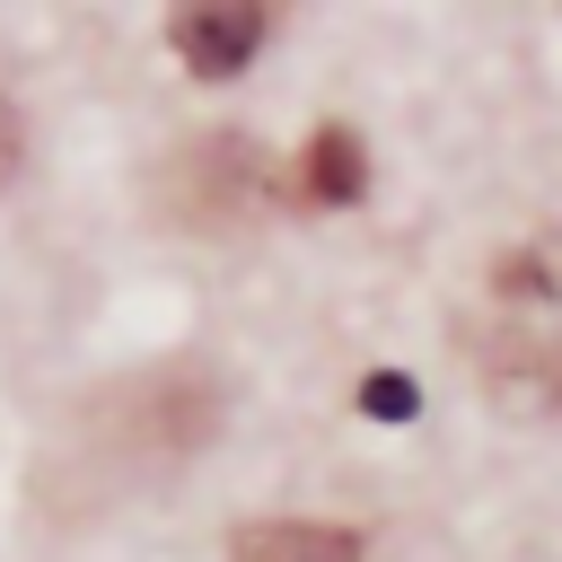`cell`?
Wrapping results in <instances>:
<instances>
[{
  "instance_id": "cell-3",
  "label": "cell",
  "mask_w": 562,
  "mask_h": 562,
  "mask_svg": "<svg viewBox=\"0 0 562 562\" xmlns=\"http://www.w3.org/2000/svg\"><path fill=\"white\" fill-rule=\"evenodd\" d=\"M228 562H360V536L325 527V518H255V527H237Z\"/></svg>"
},
{
  "instance_id": "cell-4",
  "label": "cell",
  "mask_w": 562,
  "mask_h": 562,
  "mask_svg": "<svg viewBox=\"0 0 562 562\" xmlns=\"http://www.w3.org/2000/svg\"><path fill=\"white\" fill-rule=\"evenodd\" d=\"M360 184H369V149H360V132H351V123H316V140L299 149V202L342 211V202H360Z\"/></svg>"
},
{
  "instance_id": "cell-1",
  "label": "cell",
  "mask_w": 562,
  "mask_h": 562,
  "mask_svg": "<svg viewBox=\"0 0 562 562\" xmlns=\"http://www.w3.org/2000/svg\"><path fill=\"white\" fill-rule=\"evenodd\" d=\"M167 202L184 228H237L272 202V167L246 132H211V140H184L176 167H167Z\"/></svg>"
},
{
  "instance_id": "cell-5",
  "label": "cell",
  "mask_w": 562,
  "mask_h": 562,
  "mask_svg": "<svg viewBox=\"0 0 562 562\" xmlns=\"http://www.w3.org/2000/svg\"><path fill=\"white\" fill-rule=\"evenodd\" d=\"M492 290H501V299H518V307H536V299H553V290H562V272H553V255H544V246H518V255H501V263H492Z\"/></svg>"
},
{
  "instance_id": "cell-7",
  "label": "cell",
  "mask_w": 562,
  "mask_h": 562,
  "mask_svg": "<svg viewBox=\"0 0 562 562\" xmlns=\"http://www.w3.org/2000/svg\"><path fill=\"white\" fill-rule=\"evenodd\" d=\"M9 176H18V114L0 105V184H9Z\"/></svg>"
},
{
  "instance_id": "cell-6",
  "label": "cell",
  "mask_w": 562,
  "mask_h": 562,
  "mask_svg": "<svg viewBox=\"0 0 562 562\" xmlns=\"http://www.w3.org/2000/svg\"><path fill=\"white\" fill-rule=\"evenodd\" d=\"M413 404H422V395H413L404 378H369V386H360V413H378V422H404Z\"/></svg>"
},
{
  "instance_id": "cell-2",
  "label": "cell",
  "mask_w": 562,
  "mask_h": 562,
  "mask_svg": "<svg viewBox=\"0 0 562 562\" xmlns=\"http://www.w3.org/2000/svg\"><path fill=\"white\" fill-rule=\"evenodd\" d=\"M272 18H281V9H263V0H193V9L167 18V35H176V61H184L193 79H237V70L263 53Z\"/></svg>"
}]
</instances>
